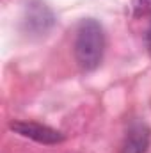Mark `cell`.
<instances>
[{
    "label": "cell",
    "instance_id": "6da1fadb",
    "mask_svg": "<svg viewBox=\"0 0 151 153\" xmlns=\"http://www.w3.org/2000/svg\"><path fill=\"white\" fill-rule=\"evenodd\" d=\"M75 59L85 71H93L100 66L105 52V30L100 22L85 18L78 23L75 36Z\"/></svg>",
    "mask_w": 151,
    "mask_h": 153
},
{
    "label": "cell",
    "instance_id": "7a4b0ae2",
    "mask_svg": "<svg viewBox=\"0 0 151 153\" xmlns=\"http://www.w3.org/2000/svg\"><path fill=\"white\" fill-rule=\"evenodd\" d=\"M9 128L14 134L27 137V139H32L41 144H59L66 139L62 132H59L52 126L41 125V123H34V121H11Z\"/></svg>",
    "mask_w": 151,
    "mask_h": 153
},
{
    "label": "cell",
    "instance_id": "3957f363",
    "mask_svg": "<svg viewBox=\"0 0 151 153\" xmlns=\"http://www.w3.org/2000/svg\"><path fill=\"white\" fill-rule=\"evenodd\" d=\"M150 148V128L144 123H135L124 135L121 153H146Z\"/></svg>",
    "mask_w": 151,
    "mask_h": 153
},
{
    "label": "cell",
    "instance_id": "277c9868",
    "mask_svg": "<svg viewBox=\"0 0 151 153\" xmlns=\"http://www.w3.org/2000/svg\"><path fill=\"white\" fill-rule=\"evenodd\" d=\"M25 22H27V27L30 30H34V32H41L43 30L44 32L46 29H50L53 25V14L44 4L34 2L27 9V20Z\"/></svg>",
    "mask_w": 151,
    "mask_h": 153
},
{
    "label": "cell",
    "instance_id": "5b68a950",
    "mask_svg": "<svg viewBox=\"0 0 151 153\" xmlns=\"http://www.w3.org/2000/svg\"><path fill=\"white\" fill-rule=\"evenodd\" d=\"M133 16H148L151 14V0H132Z\"/></svg>",
    "mask_w": 151,
    "mask_h": 153
},
{
    "label": "cell",
    "instance_id": "8992f818",
    "mask_svg": "<svg viewBox=\"0 0 151 153\" xmlns=\"http://www.w3.org/2000/svg\"><path fill=\"white\" fill-rule=\"evenodd\" d=\"M146 43H148V46L151 48V25H150V29H148V34H146Z\"/></svg>",
    "mask_w": 151,
    "mask_h": 153
}]
</instances>
